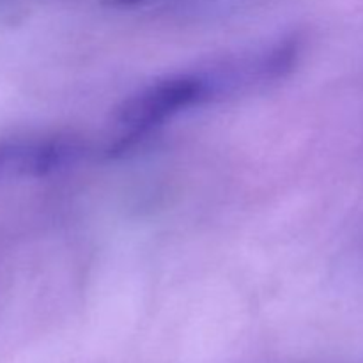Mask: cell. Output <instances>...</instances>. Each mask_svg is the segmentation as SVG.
Returning a JSON list of instances; mask_svg holds the SVG:
<instances>
[{"mask_svg":"<svg viewBox=\"0 0 363 363\" xmlns=\"http://www.w3.org/2000/svg\"><path fill=\"white\" fill-rule=\"evenodd\" d=\"M80 152V142L60 135L2 142L0 179L50 176L73 165Z\"/></svg>","mask_w":363,"mask_h":363,"instance_id":"2","label":"cell"},{"mask_svg":"<svg viewBox=\"0 0 363 363\" xmlns=\"http://www.w3.org/2000/svg\"><path fill=\"white\" fill-rule=\"evenodd\" d=\"M243 85L238 64L213 71H186L163 77L130 96L117 112V137L112 151H126L155 131L172 123L181 113L194 110L216 96L238 91Z\"/></svg>","mask_w":363,"mask_h":363,"instance_id":"1","label":"cell"}]
</instances>
